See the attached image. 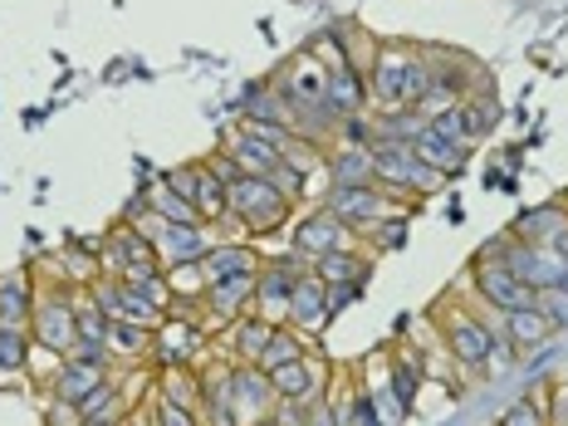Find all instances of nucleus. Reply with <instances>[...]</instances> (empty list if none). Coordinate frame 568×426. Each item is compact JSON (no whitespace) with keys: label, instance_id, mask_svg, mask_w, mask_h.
I'll use <instances>...</instances> for the list:
<instances>
[{"label":"nucleus","instance_id":"cd10ccee","mask_svg":"<svg viewBox=\"0 0 568 426\" xmlns=\"http://www.w3.org/2000/svg\"><path fill=\"white\" fill-rule=\"evenodd\" d=\"M34 294H40V284H34L30 265L6 270V275H0V324H30Z\"/></svg>","mask_w":568,"mask_h":426},{"label":"nucleus","instance_id":"a19ab883","mask_svg":"<svg viewBox=\"0 0 568 426\" xmlns=\"http://www.w3.org/2000/svg\"><path fill=\"white\" fill-rule=\"evenodd\" d=\"M539 310L554 324V334H564V328H568V284H559V290H544L539 294Z\"/></svg>","mask_w":568,"mask_h":426},{"label":"nucleus","instance_id":"0eeeda50","mask_svg":"<svg viewBox=\"0 0 568 426\" xmlns=\"http://www.w3.org/2000/svg\"><path fill=\"white\" fill-rule=\"evenodd\" d=\"M318 206L324 211H334V216L343 221V226H348L353 235H368L373 226H383L387 216H397V211H407L402 206V201H393L383 192V186L377 182H368V186H328L324 196H318Z\"/></svg>","mask_w":568,"mask_h":426},{"label":"nucleus","instance_id":"de8ad7c7","mask_svg":"<svg viewBox=\"0 0 568 426\" xmlns=\"http://www.w3.org/2000/svg\"><path fill=\"white\" fill-rule=\"evenodd\" d=\"M304 426H334V412H328V402H314L310 417H304Z\"/></svg>","mask_w":568,"mask_h":426},{"label":"nucleus","instance_id":"1a4fd4ad","mask_svg":"<svg viewBox=\"0 0 568 426\" xmlns=\"http://www.w3.org/2000/svg\"><path fill=\"white\" fill-rule=\"evenodd\" d=\"M201 353H216V338H211V324H192V318H162L152 328V348L148 363L152 368H196Z\"/></svg>","mask_w":568,"mask_h":426},{"label":"nucleus","instance_id":"8fccbe9b","mask_svg":"<svg viewBox=\"0 0 568 426\" xmlns=\"http://www.w3.org/2000/svg\"><path fill=\"white\" fill-rule=\"evenodd\" d=\"M245 426H280V422H275V412H270V417H260V422H245Z\"/></svg>","mask_w":568,"mask_h":426},{"label":"nucleus","instance_id":"c9c22d12","mask_svg":"<svg viewBox=\"0 0 568 426\" xmlns=\"http://www.w3.org/2000/svg\"><path fill=\"white\" fill-rule=\"evenodd\" d=\"M495 123H500V109H495V99H466V103H460V133H466L470 148H476L480 138H490Z\"/></svg>","mask_w":568,"mask_h":426},{"label":"nucleus","instance_id":"473e14b6","mask_svg":"<svg viewBox=\"0 0 568 426\" xmlns=\"http://www.w3.org/2000/svg\"><path fill=\"white\" fill-rule=\"evenodd\" d=\"M304 353H310V334H300L294 324H280L275 334H270V343H265V353H260L255 368H260V373H280L284 363L304 358Z\"/></svg>","mask_w":568,"mask_h":426},{"label":"nucleus","instance_id":"c85d7f7f","mask_svg":"<svg viewBox=\"0 0 568 426\" xmlns=\"http://www.w3.org/2000/svg\"><path fill=\"white\" fill-rule=\"evenodd\" d=\"M310 270H314V275L324 280V284H368V280H373V255L363 251V245H353V251L318 255Z\"/></svg>","mask_w":568,"mask_h":426},{"label":"nucleus","instance_id":"dca6fc26","mask_svg":"<svg viewBox=\"0 0 568 426\" xmlns=\"http://www.w3.org/2000/svg\"><path fill=\"white\" fill-rule=\"evenodd\" d=\"M148 393H152V387H148ZM148 393L133 397V387H128V377H123V373H113L109 383L99 387V393H89L84 402H79V417H84V422H103V426H118V422H128V417H133V412L142 407V402H148Z\"/></svg>","mask_w":568,"mask_h":426},{"label":"nucleus","instance_id":"2f4dec72","mask_svg":"<svg viewBox=\"0 0 568 426\" xmlns=\"http://www.w3.org/2000/svg\"><path fill=\"white\" fill-rule=\"evenodd\" d=\"M30 324H0V383H10V377H26L30 368Z\"/></svg>","mask_w":568,"mask_h":426},{"label":"nucleus","instance_id":"37998d69","mask_svg":"<svg viewBox=\"0 0 568 426\" xmlns=\"http://www.w3.org/2000/svg\"><path fill=\"white\" fill-rule=\"evenodd\" d=\"M201 162H206L211 176H216V182H226V186H235V182H241V176H245L241 168H235V158H231V152H221V148H211Z\"/></svg>","mask_w":568,"mask_h":426},{"label":"nucleus","instance_id":"7c9ffc66","mask_svg":"<svg viewBox=\"0 0 568 426\" xmlns=\"http://www.w3.org/2000/svg\"><path fill=\"white\" fill-rule=\"evenodd\" d=\"M500 338H510L519 353H539L544 343L554 338V324L544 318V310L535 304V310H519V314H505V328H500Z\"/></svg>","mask_w":568,"mask_h":426},{"label":"nucleus","instance_id":"6ab92c4d","mask_svg":"<svg viewBox=\"0 0 568 426\" xmlns=\"http://www.w3.org/2000/svg\"><path fill=\"white\" fill-rule=\"evenodd\" d=\"M290 324L300 328V334H324L328 324H334V314H328V284L314 275H300L294 280V294H290Z\"/></svg>","mask_w":568,"mask_h":426},{"label":"nucleus","instance_id":"412c9836","mask_svg":"<svg viewBox=\"0 0 568 426\" xmlns=\"http://www.w3.org/2000/svg\"><path fill=\"white\" fill-rule=\"evenodd\" d=\"M255 284H260V270H251V275H231V280H216V284H206V314H211V324H231V318H241V314H251V304H255Z\"/></svg>","mask_w":568,"mask_h":426},{"label":"nucleus","instance_id":"f704fd0d","mask_svg":"<svg viewBox=\"0 0 568 426\" xmlns=\"http://www.w3.org/2000/svg\"><path fill=\"white\" fill-rule=\"evenodd\" d=\"M407 226H412V211H397V216H387L383 226H373L368 235H363V251H368L373 260L377 255H397L402 245H407Z\"/></svg>","mask_w":568,"mask_h":426},{"label":"nucleus","instance_id":"423d86ee","mask_svg":"<svg viewBox=\"0 0 568 426\" xmlns=\"http://www.w3.org/2000/svg\"><path fill=\"white\" fill-rule=\"evenodd\" d=\"M79 294L84 290H74V284H50V290L34 294L30 338L69 358L79 348Z\"/></svg>","mask_w":568,"mask_h":426},{"label":"nucleus","instance_id":"c756f323","mask_svg":"<svg viewBox=\"0 0 568 426\" xmlns=\"http://www.w3.org/2000/svg\"><path fill=\"white\" fill-rule=\"evenodd\" d=\"M373 182V148H328V186H368Z\"/></svg>","mask_w":568,"mask_h":426},{"label":"nucleus","instance_id":"5701e85b","mask_svg":"<svg viewBox=\"0 0 568 426\" xmlns=\"http://www.w3.org/2000/svg\"><path fill=\"white\" fill-rule=\"evenodd\" d=\"M118 368H103V363H79V358H69L64 368H59V377L50 387H44V397L50 402H64V407H79L89 393H99L103 383H109Z\"/></svg>","mask_w":568,"mask_h":426},{"label":"nucleus","instance_id":"09e8293b","mask_svg":"<svg viewBox=\"0 0 568 426\" xmlns=\"http://www.w3.org/2000/svg\"><path fill=\"white\" fill-rule=\"evenodd\" d=\"M133 426H152V417H148V402H142V407L133 412Z\"/></svg>","mask_w":568,"mask_h":426},{"label":"nucleus","instance_id":"393cba45","mask_svg":"<svg viewBox=\"0 0 568 426\" xmlns=\"http://www.w3.org/2000/svg\"><path fill=\"white\" fill-rule=\"evenodd\" d=\"M324 34L334 40V50L343 54V64L358 69L363 79L373 74V64H377V44H383V34L363 30V20H334V26H328Z\"/></svg>","mask_w":568,"mask_h":426},{"label":"nucleus","instance_id":"b1692460","mask_svg":"<svg viewBox=\"0 0 568 426\" xmlns=\"http://www.w3.org/2000/svg\"><path fill=\"white\" fill-rule=\"evenodd\" d=\"M505 231H510L515 241L549 251V245L568 231V206H564V201H549V206H529V211H519V216H515Z\"/></svg>","mask_w":568,"mask_h":426},{"label":"nucleus","instance_id":"603ef678","mask_svg":"<svg viewBox=\"0 0 568 426\" xmlns=\"http://www.w3.org/2000/svg\"><path fill=\"white\" fill-rule=\"evenodd\" d=\"M559 201H564V206H568V186H564V192H559Z\"/></svg>","mask_w":568,"mask_h":426},{"label":"nucleus","instance_id":"f8f14e48","mask_svg":"<svg viewBox=\"0 0 568 426\" xmlns=\"http://www.w3.org/2000/svg\"><path fill=\"white\" fill-rule=\"evenodd\" d=\"M89 300L99 304L103 314H109V324H138V328H158L162 314L158 304H148L142 294L133 290V284H123V280H109V275H99L89 284Z\"/></svg>","mask_w":568,"mask_h":426},{"label":"nucleus","instance_id":"c03bdc74","mask_svg":"<svg viewBox=\"0 0 568 426\" xmlns=\"http://www.w3.org/2000/svg\"><path fill=\"white\" fill-rule=\"evenodd\" d=\"M363 290H368V284H328V314H343L348 310V304H358L363 300Z\"/></svg>","mask_w":568,"mask_h":426},{"label":"nucleus","instance_id":"2eb2a0df","mask_svg":"<svg viewBox=\"0 0 568 426\" xmlns=\"http://www.w3.org/2000/svg\"><path fill=\"white\" fill-rule=\"evenodd\" d=\"M231 402H235V422H260L275 412V383H270V373H260L255 363H231Z\"/></svg>","mask_w":568,"mask_h":426},{"label":"nucleus","instance_id":"bb28decb","mask_svg":"<svg viewBox=\"0 0 568 426\" xmlns=\"http://www.w3.org/2000/svg\"><path fill=\"white\" fill-rule=\"evenodd\" d=\"M290 294H294V275L280 265H265V255H260V284H255L251 310L265 318V324H290Z\"/></svg>","mask_w":568,"mask_h":426},{"label":"nucleus","instance_id":"e433bc0d","mask_svg":"<svg viewBox=\"0 0 568 426\" xmlns=\"http://www.w3.org/2000/svg\"><path fill=\"white\" fill-rule=\"evenodd\" d=\"M79 348H109V314L89 300V290L79 294Z\"/></svg>","mask_w":568,"mask_h":426},{"label":"nucleus","instance_id":"9b49d317","mask_svg":"<svg viewBox=\"0 0 568 426\" xmlns=\"http://www.w3.org/2000/svg\"><path fill=\"white\" fill-rule=\"evenodd\" d=\"M133 226H142V235L152 241L162 270L196 265V260L211 251V241H216V231L211 226H172V221H158V216H138Z\"/></svg>","mask_w":568,"mask_h":426},{"label":"nucleus","instance_id":"4be33fe9","mask_svg":"<svg viewBox=\"0 0 568 426\" xmlns=\"http://www.w3.org/2000/svg\"><path fill=\"white\" fill-rule=\"evenodd\" d=\"M412 152H417V158H422L432 172H442L446 182H456V176H466L470 158H476V148H470V142L442 138V133H432V128H422V138L412 142Z\"/></svg>","mask_w":568,"mask_h":426},{"label":"nucleus","instance_id":"a878e982","mask_svg":"<svg viewBox=\"0 0 568 426\" xmlns=\"http://www.w3.org/2000/svg\"><path fill=\"white\" fill-rule=\"evenodd\" d=\"M260 255L265 251H255V241H211V251L201 255V275H206V284H216V280H231V275H251V270H260Z\"/></svg>","mask_w":568,"mask_h":426},{"label":"nucleus","instance_id":"aec40b11","mask_svg":"<svg viewBox=\"0 0 568 426\" xmlns=\"http://www.w3.org/2000/svg\"><path fill=\"white\" fill-rule=\"evenodd\" d=\"M221 152H231L235 168H241L245 176H270V172L280 168V148L270 138H260L251 123L231 128V133L221 138Z\"/></svg>","mask_w":568,"mask_h":426},{"label":"nucleus","instance_id":"20e7f679","mask_svg":"<svg viewBox=\"0 0 568 426\" xmlns=\"http://www.w3.org/2000/svg\"><path fill=\"white\" fill-rule=\"evenodd\" d=\"M373 182L407 211H422L426 201L446 186L442 172H432L412 148H393V142H373Z\"/></svg>","mask_w":568,"mask_h":426},{"label":"nucleus","instance_id":"4468645a","mask_svg":"<svg viewBox=\"0 0 568 426\" xmlns=\"http://www.w3.org/2000/svg\"><path fill=\"white\" fill-rule=\"evenodd\" d=\"M500 265L510 270V275L519 284H529L535 294L544 290H559V284H568V270L554 260L549 251H539V245H525V241H515L510 235V245H505V255H500Z\"/></svg>","mask_w":568,"mask_h":426},{"label":"nucleus","instance_id":"7ed1b4c3","mask_svg":"<svg viewBox=\"0 0 568 426\" xmlns=\"http://www.w3.org/2000/svg\"><path fill=\"white\" fill-rule=\"evenodd\" d=\"M226 206H231V231L241 241H270V235H284L290 221L300 216L284 192L265 182V176H241L235 186H226Z\"/></svg>","mask_w":568,"mask_h":426},{"label":"nucleus","instance_id":"79ce46f5","mask_svg":"<svg viewBox=\"0 0 568 426\" xmlns=\"http://www.w3.org/2000/svg\"><path fill=\"white\" fill-rule=\"evenodd\" d=\"M495 426H549V417H544V412L535 407V402H510V407L500 412V417H495Z\"/></svg>","mask_w":568,"mask_h":426},{"label":"nucleus","instance_id":"864d4df0","mask_svg":"<svg viewBox=\"0 0 568 426\" xmlns=\"http://www.w3.org/2000/svg\"><path fill=\"white\" fill-rule=\"evenodd\" d=\"M118 426H133V417H128V422H118Z\"/></svg>","mask_w":568,"mask_h":426},{"label":"nucleus","instance_id":"a18cd8bd","mask_svg":"<svg viewBox=\"0 0 568 426\" xmlns=\"http://www.w3.org/2000/svg\"><path fill=\"white\" fill-rule=\"evenodd\" d=\"M304 417H310V407H304V402H290V397L275 402V422L280 426H304Z\"/></svg>","mask_w":568,"mask_h":426},{"label":"nucleus","instance_id":"f3484780","mask_svg":"<svg viewBox=\"0 0 568 426\" xmlns=\"http://www.w3.org/2000/svg\"><path fill=\"white\" fill-rule=\"evenodd\" d=\"M275 328L280 324H265V318L251 310V314L231 318V324H221L216 353H221V358H231V363H260V353H265V343H270Z\"/></svg>","mask_w":568,"mask_h":426},{"label":"nucleus","instance_id":"6e6552de","mask_svg":"<svg viewBox=\"0 0 568 426\" xmlns=\"http://www.w3.org/2000/svg\"><path fill=\"white\" fill-rule=\"evenodd\" d=\"M284 245H290V251H300V255L314 265L318 255L353 251V245H363V241H358V235H353L348 226H343L334 211H324L318 201H310V206H304L300 216L290 221V231H284Z\"/></svg>","mask_w":568,"mask_h":426},{"label":"nucleus","instance_id":"ea45409f","mask_svg":"<svg viewBox=\"0 0 568 426\" xmlns=\"http://www.w3.org/2000/svg\"><path fill=\"white\" fill-rule=\"evenodd\" d=\"M64 353H54V348H44V343H34V348H30V368H26V377H30V383L34 387H50L54 383V377H59V368H64Z\"/></svg>","mask_w":568,"mask_h":426},{"label":"nucleus","instance_id":"39448f33","mask_svg":"<svg viewBox=\"0 0 568 426\" xmlns=\"http://www.w3.org/2000/svg\"><path fill=\"white\" fill-rule=\"evenodd\" d=\"M456 290L466 294V300L476 304V310L495 314V318L519 314V310H535V304H539V294L529 290V284H519L510 270L500 265V260H470Z\"/></svg>","mask_w":568,"mask_h":426},{"label":"nucleus","instance_id":"4c0bfd02","mask_svg":"<svg viewBox=\"0 0 568 426\" xmlns=\"http://www.w3.org/2000/svg\"><path fill=\"white\" fill-rule=\"evenodd\" d=\"M148 417H152V426H206L196 417V412H186L182 402H172V397H162L158 387L148 393Z\"/></svg>","mask_w":568,"mask_h":426},{"label":"nucleus","instance_id":"ddd939ff","mask_svg":"<svg viewBox=\"0 0 568 426\" xmlns=\"http://www.w3.org/2000/svg\"><path fill=\"white\" fill-rule=\"evenodd\" d=\"M270 383H275V393H280V397L314 407V402H324L328 383H334V368H328L324 353H314V348H310L304 358H294V363H284L280 373H270Z\"/></svg>","mask_w":568,"mask_h":426},{"label":"nucleus","instance_id":"f03ea898","mask_svg":"<svg viewBox=\"0 0 568 426\" xmlns=\"http://www.w3.org/2000/svg\"><path fill=\"white\" fill-rule=\"evenodd\" d=\"M432 74H426V54L417 40H383L377 44V64L368 74L373 113L383 109H417Z\"/></svg>","mask_w":568,"mask_h":426},{"label":"nucleus","instance_id":"3c124183","mask_svg":"<svg viewBox=\"0 0 568 426\" xmlns=\"http://www.w3.org/2000/svg\"><path fill=\"white\" fill-rule=\"evenodd\" d=\"M79 426H103V422H84V417H79Z\"/></svg>","mask_w":568,"mask_h":426},{"label":"nucleus","instance_id":"58836bf2","mask_svg":"<svg viewBox=\"0 0 568 426\" xmlns=\"http://www.w3.org/2000/svg\"><path fill=\"white\" fill-rule=\"evenodd\" d=\"M519 358H525V353H519L510 338H495L490 358L480 363V373H476V377H480V383H495V377H510V373L519 368Z\"/></svg>","mask_w":568,"mask_h":426},{"label":"nucleus","instance_id":"72a5a7b5","mask_svg":"<svg viewBox=\"0 0 568 426\" xmlns=\"http://www.w3.org/2000/svg\"><path fill=\"white\" fill-rule=\"evenodd\" d=\"M148 348H152V328L109 324V353L118 363H148Z\"/></svg>","mask_w":568,"mask_h":426},{"label":"nucleus","instance_id":"9d476101","mask_svg":"<svg viewBox=\"0 0 568 426\" xmlns=\"http://www.w3.org/2000/svg\"><path fill=\"white\" fill-rule=\"evenodd\" d=\"M99 265H103L109 280H133V275H142V270H162L152 241L128 216L118 221V226H109V235L99 241Z\"/></svg>","mask_w":568,"mask_h":426},{"label":"nucleus","instance_id":"f257e3e1","mask_svg":"<svg viewBox=\"0 0 568 426\" xmlns=\"http://www.w3.org/2000/svg\"><path fill=\"white\" fill-rule=\"evenodd\" d=\"M426 318H432V334L446 343V353H452V358H456L470 377L480 373V363L490 358L495 338H500V328H505V318L476 310V304H470L460 290L442 294V300L426 310Z\"/></svg>","mask_w":568,"mask_h":426},{"label":"nucleus","instance_id":"a211bd4d","mask_svg":"<svg viewBox=\"0 0 568 426\" xmlns=\"http://www.w3.org/2000/svg\"><path fill=\"white\" fill-rule=\"evenodd\" d=\"M241 123L290 128V133H294V109H290V99H284V89L275 84V74L245 84V93H241Z\"/></svg>","mask_w":568,"mask_h":426},{"label":"nucleus","instance_id":"49530a36","mask_svg":"<svg viewBox=\"0 0 568 426\" xmlns=\"http://www.w3.org/2000/svg\"><path fill=\"white\" fill-rule=\"evenodd\" d=\"M44 426H79V407L50 402V407H44Z\"/></svg>","mask_w":568,"mask_h":426}]
</instances>
